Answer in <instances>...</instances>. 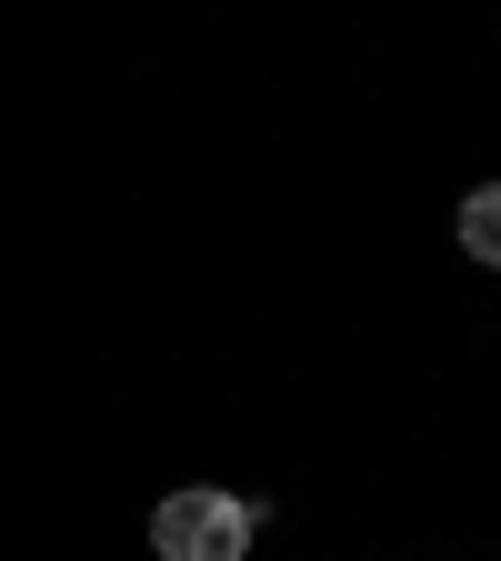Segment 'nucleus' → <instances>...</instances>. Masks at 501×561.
<instances>
[{"label": "nucleus", "instance_id": "2", "mask_svg": "<svg viewBox=\"0 0 501 561\" xmlns=\"http://www.w3.org/2000/svg\"><path fill=\"white\" fill-rule=\"evenodd\" d=\"M462 251H471V261H491V271H501V181H491V191H471V201H462Z\"/></svg>", "mask_w": 501, "mask_h": 561}, {"label": "nucleus", "instance_id": "1", "mask_svg": "<svg viewBox=\"0 0 501 561\" xmlns=\"http://www.w3.org/2000/svg\"><path fill=\"white\" fill-rule=\"evenodd\" d=\"M261 531V502H231V491H171L151 512V551L161 561H241Z\"/></svg>", "mask_w": 501, "mask_h": 561}]
</instances>
